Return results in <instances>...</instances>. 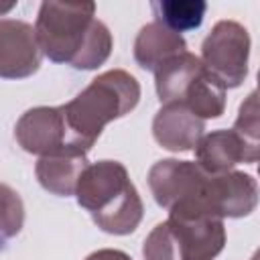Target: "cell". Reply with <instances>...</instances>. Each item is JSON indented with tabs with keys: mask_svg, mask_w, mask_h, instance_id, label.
Segmentation results:
<instances>
[{
	"mask_svg": "<svg viewBox=\"0 0 260 260\" xmlns=\"http://www.w3.org/2000/svg\"><path fill=\"white\" fill-rule=\"evenodd\" d=\"M35 35L43 57L81 71L104 65L114 47L110 28L95 18L93 2H43Z\"/></svg>",
	"mask_w": 260,
	"mask_h": 260,
	"instance_id": "obj_1",
	"label": "cell"
},
{
	"mask_svg": "<svg viewBox=\"0 0 260 260\" xmlns=\"http://www.w3.org/2000/svg\"><path fill=\"white\" fill-rule=\"evenodd\" d=\"M140 102V83L124 69H110L89 81L81 93L63 104V116L73 146L87 154L102 130L130 114Z\"/></svg>",
	"mask_w": 260,
	"mask_h": 260,
	"instance_id": "obj_2",
	"label": "cell"
},
{
	"mask_svg": "<svg viewBox=\"0 0 260 260\" xmlns=\"http://www.w3.org/2000/svg\"><path fill=\"white\" fill-rule=\"evenodd\" d=\"M77 203L89 211L93 223L112 236L132 234L144 215L138 189L118 160L89 162L75 187Z\"/></svg>",
	"mask_w": 260,
	"mask_h": 260,
	"instance_id": "obj_3",
	"label": "cell"
},
{
	"mask_svg": "<svg viewBox=\"0 0 260 260\" xmlns=\"http://www.w3.org/2000/svg\"><path fill=\"white\" fill-rule=\"evenodd\" d=\"M250 35L236 20H219L201 43L203 67L223 85V89L240 87L248 75Z\"/></svg>",
	"mask_w": 260,
	"mask_h": 260,
	"instance_id": "obj_4",
	"label": "cell"
},
{
	"mask_svg": "<svg viewBox=\"0 0 260 260\" xmlns=\"http://www.w3.org/2000/svg\"><path fill=\"white\" fill-rule=\"evenodd\" d=\"M167 223L179 246L181 260H215L225 246L223 219L207 213L197 201L173 205Z\"/></svg>",
	"mask_w": 260,
	"mask_h": 260,
	"instance_id": "obj_5",
	"label": "cell"
},
{
	"mask_svg": "<svg viewBox=\"0 0 260 260\" xmlns=\"http://www.w3.org/2000/svg\"><path fill=\"white\" fill-rule=\"evenodd\" d=\"M14 138L22 150L37 156L83 154L71 142L61 106H37L26 110L14 126Z\"/></svg>",
	"mask_w": 260,
	"mask_h": 260,
	"instance_id": "obj_6",
	"label": "cell"
},
{
	"mask_svg": "<svg viewBox=\"0 0 260 260\" xmlns=\"http://www.w3.org/2000/svg\"><path fill=\"white\" fill-rule=\"evenodd\" d=\"M197 203L219 219L246 217L258 205V183L244 171L207 175Z\"/></svg>",
	"mask_w": 260,
	"mask_h": 260,
	"instance_id": "obj_7",
	"label": "cell"
},
{
	"mask_svg": "<svg viewBox=\"0 0 260 260\" xmlns=\"http://www.w3.org/2000/svg\"><path fill=\"white\" fill-rule=\"evenodd\" d=\"M207 173L193 160L162 158L148 171V187L154 201L167 211L183 201H199Z\"/></svg>",
	"mask_w": 260,
	"mask_h": 260,
	"instance_id": "obj_8",
	"label": "cell"
},
{
	"mask_svg": "<svg viewBox=\"0 0 260 260\" xmlns=\"http://www.w3.org/2000/svg\"><path fill=\"white\" fill-rule=\"evenodd\" d=\"M43 53L37 43L35 26L16 20H0V77L24 79L39 71Z\"/></svg>",
	"mask_w": 260,
	"mask_h": 260,
	"instance_id": "obj_9",
	"label": "cell"
},
{
	"mask_svg": "<svg viewBox=\"0 0 260 260\" xmlns=\"http://www.w3.org/2000/svg\"><path fill=\"white\" fill-rule=\"evenodd\" d=\"M193 150L199 169L207 175L234 171L240 162L254 165L260 156V148L250 146L236 130H213L203 134Z\"/></svg>",
	"mask_w": 260,
	"mask_h": 260,
	"instance_id": "obj_10",
	"label": "cell"
},
{
	"mask_svg": "<svg viewBox=\"0 0 260 260\" xmlns=\"http://www.w3.org/2000/svg\"><path fill=\"white\" fill-rule=\"evenodd\" d=\"M205 122L183 104H162L152 120V136L165 150L189 152L205 134Z\"/></svg>",
	"mask_w": 260,
	"mask_h": 260,
	"instance_id": "obj_11",
	"label": "cell"
},
{
	"mask_svg": "<svg viewBox=\"0 0 260 260\" xmlns=\"http://www.w3.org/2000/svg\"><path fill=\"white\" fill-rule=\"evenodd\" d=\"M187 51L183 35L169 30L156 20L144 24L134 41V59L144 71H156L165 61Z\"/></svg>",
	"mask_w": 260,
	"mask_h": 260,
	"instance_id": "obj_12",
	"label": "cell"
},
{
	"mask_svg": "<svg viewBox=\"0 0 260 260\" xmlns=\"http://www.w3.org/2000/svg\"><path fill=\"white\" fill-rule=\"evenodd\" d=\"M87 165V154H51L39 158L35 175L45 191L57 197H69L75 195L79 175Z\"/></svg>",
	"mask_w": 260,
	"mask_h": 260,
	"instance_id": "obj_13",
	"label": "cell"
},
{
	"mask_svg": "<svg viewBox=\"0 0 260 260\" xmlns=\"http://www.w3.org/2000/svg\"><path fill=\"white\" fill-rule=\"evenodd\" d=\"M203 63L197 55L185 51L171 57L154 71V87L160 104H181L191 81L201 73Z\"/></svg>",
	"mask_w": 260,
	"mask_h": 260,
	"instance_id": "obj_14",
	"label": "cell"
},
{
	"mask_svg": "<svg viewBox=\"0 0 260 260\" xmlns=\"http://www.w3.org/2000/svg\"><path fill=\"white\" fill-rule=\"evenodd\" d=\"M199 120H215L225 112V89L223 85L203 67L201 73L191 81L181 102Z\"/></svg>",
	"mask_w": 260,
	"mask_h": 260,
	"instance_id": "obj_15",
	"label": "cell"
},
{
	"mask_svg": "<svg viewBox=\"0 0 260 260\" xmlns=\"http://www.w3.org/2000/svg\"><path fill=\"white\" fill-rule=\"evenodd\" d=\"M150 10L158 24L181 35L201 26L207 4L203 0H154Z\"/></svg>",
	"mask_w": 260,
	"mask_h": 260,
	"instance_id": "obj_16",
	"label": "cell"
},
{
	"mask_svg": "<svg viewBox=\"0 0 260 260\" xmlns=\"http://www.w3.org/2000/svg\"><path fill=\"white\" fill-rule=\"evenodd\" d=\"M24 225V203L6 183H0V242L20 234Z\"/></svg>",
	"mask_w": 260,
	"mask_h": 260,
	"instance_id": "obj_17",
	"label": "cell"
},
{
	"mask_svg": "<svg viewBox=\"0 0 260 260\" xmlns=\"http://www.w3.org/2000/svg\"><path fill=\"white\" fill-rule=\"evenodd\" d=\"M144 260H181L179 246L167 221L156 223L142 244Z\"/></svg>",
	"mask_w": 260,
	"mask_h": 260,
	"instance_id": "obj_18",
	"label": "cell"
},
{
	"mask_svg": "<svg viewBox=\"0 0 260 260\" xmlns=\"http://www.w3.org/2000/svg\"><path fill=\"white\" fill-rule=\"evenodd\" d=\"M260 124H258V95L256 91H252L240 106V112H238V118H236V124L232 130H236L250 146H256L260 148V142H258V130Z\"/></svg>",
	"mask_w": 260,
	"mask_h": 260,
	"instance_id": "obj_19",
	"label": "cell"
},
{
	"mask_svg": "<svg viewBox=\"0 0 260 260\" xmlns=\"http://www.w3.org/2000/svg\"><path fill=\"white\" fill-rule=\"evenodd\" d=\"M85 260H132L126 252L122 250H114V248H102V250H95L91 252Z\"/></svg>",
	"mask_w": 260,
	"mask_h": 260,
	"instance_id": "obj_20",
	"label": "cell"
},
{
	"mask_svg": "<svg viewBox=\"0 0 260 260\" xmlns=\"http://www.w3.org/2000/svg\"><path fill=\"white\" fill-rule=\"evenodd\" d=\"M14 6H16L14 2H10V4H6V6H0V14H2V12H8V10H10V8H14Z\"/></svg>",
	"mask_w": 260,
	"mask_h": 260,
	"instance_id": "obj_21",
	"label": "cell"
}]
</instances>
